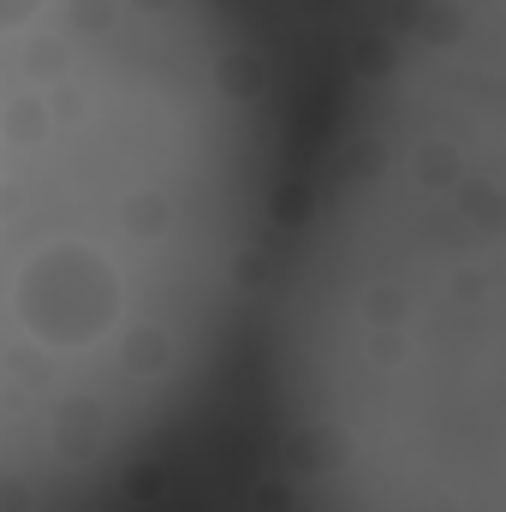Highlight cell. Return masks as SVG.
I'll list each match as a JSON object with an SVG mask.
<instances>
[{"instance_id": "6da1fadb", "label": "cell", "mask_w": 506, "mask_h": 512, "mask_svg": "<svg viewBox=\"0 0 506 512\" xmlns=\"http://www.w3.org/2000/svg\"><path fill=\"white\" fill-rule=\"evenodd\" d=\"M12 322L42 352H90L120 328L126 280L114 256L90 239H48L12 268Z\"/></svg>"}, {"instance_id": "7a4b0ae2", "label": "cell", "mask_w": 506, "mask_h": 512, "mask_svg": "<svg viewBox=\"0 0 506 512\" xmlns=\"http://www.w3.org/2000/svg\"><path fill=\"white\" fill-rule=\"evenodd\" d=\"M102 405L96 399H84V393H72V399H60L54 405V417H48V435H54V453L60 459H90L96 447H102Z\"/></svg>"}, {"instance_id": "3957f363", "label": "cell", "mask_w": 506, "mask_h": 512, "mask_svg": "<svg viewBox=\"0 0 506 512\" xmlns=\"http://www.w3.org/2000/svg\"><path fill=\"white\" fill-rule=\"evenodd\" d=\"M346 459H352V435L334 429V423H310V429H298V435L286 441V465H292L298 477H328V471L346 465Z\"/></svg>"}, {"instance_id": "277c9868", "label": "cell", "mask_w": 506, "mask_h": 512, "mask_svg": "<svg viewBox=\"0 0 506 512\" xmlns=\"http://www.w3.org/2000/svg\"><path fill=\"white\" fill-rule=\"evenodd\" d=\"M120 221H126L131 239L155 245V239H167V227H173V209H167V197H161V191H131L126 209H120Z\"/></svg>"}, {"instance_id": "5b68a950", "label": "cell", "mask_w": 506, "mask_h": 512, "mask_svg": "<svg viewBox=\"0 0 506 512\" xmlns=\"http://www.w3.org/2000/svg\"><path fill=\"white\" fill-rule=\"evenodd\" d=\"M262 84H268V66H262V54H221V96L227 102H256L262 96Z\"/></svg>"}, {"instance_id": "8992f818", "label": "cell", "mask_w": 506, "mask_h": 512, "mask_svg": "<svg viewBox=\"0 0 506 512\" xmlns=\"http://www.w3.org/2000/svg\"><path fill=\"white\" fill-rule=\"evenodd\" d=\"M167 364H173L167 328H137V334H126V370L131 376H161Z\"/></svg>"}, {"instance_id": "52a82bcc", "label": "cell", "mask_w": 506, "mask_h": 512, "mask_svg": "<svg viewBox=\"0 0 506 512\" xmlns=\"http://www.w3.org/2000/svg\"><path fill=\"white\" fill-rule=\"evenodd\" d=\"M42 6H48V0H0V24H6V30H24Z\"/></svg>"}, {"instance_id": "ba28073f", "label": "cell", "mask_w": 506, "mask_h": 512, "mask_svg": "<svg viewBox=\"0 0 506 512\" xmlns=\"http://www.w3.org/2000/svg\"><path fill=\"white\" fill-rule=\"evenodd\" d=\"M78 24H90V30L114 24V0H78Z\"/></svg>"}]
</instances>
